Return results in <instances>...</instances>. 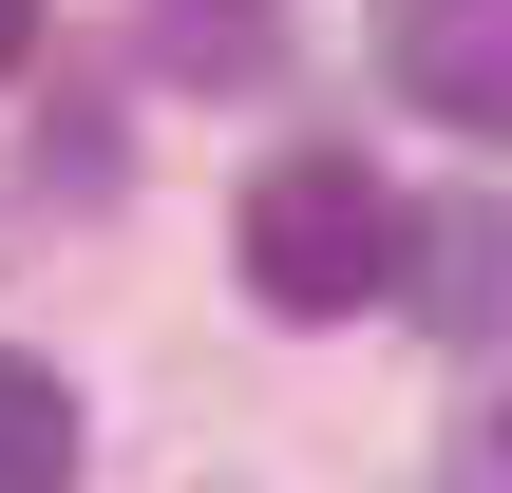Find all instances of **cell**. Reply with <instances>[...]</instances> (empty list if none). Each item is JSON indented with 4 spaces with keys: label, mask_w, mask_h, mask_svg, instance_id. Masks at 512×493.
I'll return each instance as SVG.
<instances>
[{
    "label": "cell",
    "mask_w": 512,
    "mask_h": 493,
    "mask_svg": "<svg viewBox=\"0 0 512 493\" xmlns=\"http://www.w3.org/2000/svg\"><path fill=\"white\" fill-rule=\"evenodd\" d=\"M380 57L437 133H494L512 114V0H380Z\"/></svg>",
    "instance_id": "2"
},
{
    "label": "cell",
    "mask_w": 512,
    "mask_h": 493,
    "mask_svg": "<svg viewBox=\"0 0 512 493\" xmlns=\"http://www.w3.org/2000/svg\"><path fill=\"white\" fill-rule=\"evenodd\" d=\"M171 76L247 95V76H266V0H171Z\"/></svg>",
    "instance_id": "4"
},
{
    "label": "cell",
    "mask_w": 512,
    "mask_h": 493,
    "mask_svg": "<svg viewBox=\"0 0 512 493\" xmlns=\"http://www.w3.org/2000/svg\"><path fill=\"white\" fill-rule=\"evenodd\" d=\"M0 493H76V380L0 342Z\"/></svg>",
    "instance_id": "3"
},
{
    "label": "cell",
    "mask_w": 512,
    "mask_h": 493,
    "mask_svg": "<svg viewBox=\"0 0 512 493\" xmlns=\"http://www.w3.org/2000/svg\"><path fill=\"white\" fill-rule=\"evenodd\" d=\"M19 57H38V0H0V76H19Z\"/></svg>",
    "instance_id": "5"
},
{
    "label": "cell",
    "mask_w": 512,
    "mask_h": 493,
    "mask_svg": "<svg viewBox=\"0 0 512 493\" xmlns=\"http://www.w3.org/2000/svg\"><path fill=\"white\" fill-rule=\"evenodd\" d=\"M228 266H247V304H285V323H361V304H399L418 209H399L361 152H266L247 209H228Z\"/></svg>",
    "instance_id": "1"
}]
</instances>
